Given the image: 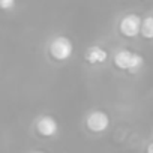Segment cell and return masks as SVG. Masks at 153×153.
Instances as JSON below:
<instances>
[{"instance_id":"cell-9","label":"cell","mask_w":153,"mask_h":153,"mask_svg":"<svg viewBox=\"0 0 153 153\" xmlns=\"http://www.w3.org/2000/svg\"><path fill=\"white\" fill-rule=\"evenodd\" d=\"M146 152H147V153H153V141L147 144V150H146Z\"/></svg>"},{"instance_id":"cell-5","label":"cell","mask_w":153,"mask_h":153,"mask_svg":"<svg viewBox=\"0 0 153 153\" xmlns=\"http://www.w3.org/2000/svg\"><path fill=\"white\" fill-rule=\"evenodd\" d=\"M84 57H86L87 63H90V65H99V63H104V62L108 59V53H107V50H104L102 47L93 45V47L87 48Z\"/></svg>"},{"instance_id":"cell-10","label":"cell","mask_w":153,"mask_h":153,"mask_svg":"<svg viewBox=\"0 0 153 153\" xmlns=\"http://www.w3.org/2000/svg\"><path fill=\"white\" fill-rule=\"evenodd\" d=\"M33 153H45V152H33Z\"/></svg>"},{"instance_id":"cell-6","label":"cell","mask_w":153,"mask_h":153,"mask_svg":"<svg viewBox=\"0 0 153 153\" xmlns=\"http://www.w3.org/2000/svg\"><path fill=\"white\" fill-rule=\"evenodd\" d=\"M132 60H134V53L129 51V50H120L114 54V65L119 68V69H126L129 71L131 66H132Z\"/></svg>"},{"instance_id":"cell-2","label":"cell","mask_w":153,"mask_h":153,"mask_svg":"<svg viewBox=\"0 0 153 153\" xmlns=\"http://www.w3.org/2000/svg\"><path fill=\"white\" fill-rule=\"evenodd\" d=\"M141 26H143V20L137 14H126L119 21V30L126 38L138 36V33H141Z\"/></svg>"},{"instance_id":"cell-7","label":"cell","mask_w":153,"mask_h":153,"mask_svg":"<svg viewBox=\"0 0 153 153\" xmlns=\"http://www.w3.org/2000/svg\"><path fill=\"white\" fill-rule=\"evenodd\" d=\"M141 35L146 39H153V15H149L143 20L141 26Z\"/></svg>"},{"instance_id":"cell-1","label":"cell","mask_w":153,"mask_h":153,"mask_svg":"<svg viewBox=\"0 0 153 153\" xmlns=\"http://www.w3.org/2000/svg\"><path fill=\"white\" fill-rule=\"evenodd\" d=\"M48 51L53 59L56 60H68L74 53L72 41L66 36H56L51 39L48 45Z\"/></svg>"},{"instance_id":"cell-4","label":"cell","mask_w":153,"mask_h":153,"mask_svg":"<svg viewBox=\"0 0 153 153\" xmlns=\"http://www.w3.org/2000/svg\"><path fill=\"white\" fill-rule=\"evenodd\" d=\"M59 131V123L51 116H41L36 120V132L42 137H53Z\"/></svg>"},{"instance_id":"cell-3","label":"cell","mask_w":153,"mask_h":153,"mask_svg":"<svg viewBox=\"0 0 153 153\" xmlns=\"http://www.w3.org/2000/svg\"><path fill=\"white\" fill-rule=\"evenodd\" d=\"M86 126L92 132H104L110 126V117L107 113H104L101 110L92 111L86 119Z\"/></svg>"},{"instance_id":"cell-8","label":"cell","mask_w":153,"mask_h":153,"mask_svg":"<svg viewBox=\"0 0 153 153\" xmlns=\"http://www.w3.org/2000/svg\"><path fill=\"white\" fill-rule=\"evenodd\" d=\"M14 5H15L14 0H2V2H0V8H3V9L14 8Z\"/></svg>"}]
</instances>
